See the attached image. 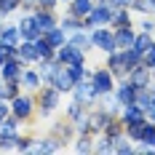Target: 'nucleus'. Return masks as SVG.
I'll use <instances>...</instances> for the list:
<instances>
[{
  "instance_id": "obj_30",
  "label": "nucleus",
  "mask_w": 155,
  "mask_h": 155,
  "mask_svg": "<svg viewBox=\"0 0 155 155\" xmlns=\"http://www.w3.org/2000/svg\"><path fill=\"white\" fill-rule=\"evenodd\" d=\"M21 5V0H0V16H11Z\"/></svg>"
},
{
  "instance_id": "obj_14",
  "label": "nucleus",
  "mask_w": 155,
  "mask_h": 155,
  "mask_svg": "<svg viewBox=\"0 0 155 155\" xmlns=\"http://www.w3.org/2000/svg\"><path fill=\"white\" fill-rule=\"evenodd\" d=\"M21 70H24V62H21L19 56H11V59H5L3 67H0V78H3V80H19Z\"/></svg>"
},
{
  "instance_id": "obj_1",
  "label": "nucleus",
  "mask_w": 155,
  "mask_h": 155,
  "mask_svg": "<svg viewBox=\"0 0 155 155\" xmlns=\"http://www.w3.org/2000/svg\"><path fill=\"white\" fill-rule=\"evenodd\" d=\"M32 112H35V99L27 94H16L14 99H11V118H16L19 123H24V120H30Z\"/></svg>"
},
{
  "instance_id": "obj_20",
  "label": "nucleus",
  "mask_w": 155,
  "mask_h": 155,
  "mask_svg": "<svg viewBox=\"0 0 155 155\" xmlns=\"http://www.w3.org/2000/svg\"><path fill=\"white\" fill-rule=\"evenodd\" d=\"M67 43H72L75 48H80V51H86V54H88V48H94V46H91V35H88L86 30L70 32V35H67Z\"/></svg>"
},
{
  "instance_id": "obj_11",
  "label": "nucleus",
  "mask_w": 155,
  "mask_h": 155,
  "mask_svg": "<svg viewBox=\"0 0 155 155\" xmlns=\"http://www.w3.org/2000/svg\"><path fill=\"white\" fill-rule=\"evenodd\" d=\"M118 118H120V123L131 126V123H142V120H147V115H144V110L137 104V102H131V104H123L120 107V112H118Z\"/></svg>"
},
{
  "instance_id": "obj_18",
  "label": "nucleus",
  "mask_w": 155,
  "mask_h": 155,
  "mask_svg": "<svg viewBox=\"0 0 155 155\" xmlns=\"http://www.w3.org/2000/svg\"><path fill=\"white\" fill-rule=\"evenodd\" d=\"M16 56H19L24 64L40 62V59H38V48H35V40H21V43L16 46Z\"/></svg>"
},
{
  "instance_id": "obj_39",
  "label": "nucleus",
  "mask_w": 155,
  "mask_h": 155,
  "mask_svg": "<svg viewBox=\"0 0 155 155\" xmlns=\"http://www.w3.org/2000/svg\"><path fill=\"white\" fill-rule=\"evenodd\" d=\"M0 99H3V78H0Z\"/></svg>"
},
{
  "instance_id": "obj_23",
  "label": "nucleus",
  "mask_w": 155,
  "mask_h": 155,
  "mask_svg": "<svg viewBox=\"0 0 155 155\" xmlns=\"http://www.w3.org/2000/svg\"><path fill=\"white\" fill-rule=\"evenodd\" d=\"M43 38H46V40H48L54 48H62L64 43H67V32H64L59 24H56V27H51L48 32H43Z\"/></svg>"
},
{
  "instance_id": "obj_34",
  "label": "nucleus",
  "mask_w": 155,
  "mask_h": 155,
  "mask_svg": "<svg viewBox=\"0 0 155 155\" xmlns=\"http://www.w3.org/2000/svg\"><path fill=\"white\" fill-rule=\"evenodd\" d=\"M11 118V104H5V99H0V120Z\"/></svg>"
},
{
  "instance_id": "obj_9",
  "label": "nucleus",
  "mask_w": 155,
  "mask_h": 155,
  "mask_svg": "<svg viewBox=\"0 0 155 155\" xmlns=\"http://www.w3.org/2000/svg\"><path fill=\"white\" fill-rule=\"evenodd\" d=\"M19 35H21V40H38L40 35H43V30H40V24H38V19H35V14H27L19 19Z\"/></svg>"
},
{
  "instance_id": "obj_27",
  "label": "nucleus",
  "mask_w": 155,
  "mask_h": 155,
  "mask_svg": "<svg viewBox=\"0 0 155 155\" xmlns=\"http://www.w3.org/2000/svg\"><path fill=\"white\" fill-rule=\"evenodd\" d=\"M120 56H123V62H126L128 70H131V67H137V64L142 62V54L137 51V48H123V51H120Z\"/></svg>"
},
{
  "instance_id": "obj_22",
  "label": "nucleus",
  "mask_w": 155,
  "mask_h": 155,
  "mask_svg": "<svg viewBox=\"0 0 155 155\" xmlns=\"http://www.w3.org/2000/svg\"><path fill=\"white\" fill-rule=\"evenodd\" d=\"M91 8H94V0H70L67 3V11L80 16V19H86V16L91 14Z\"/></svg>"
},
{
  "instance_id": "obj_5",
  "label": "nucleus",
  "mask_w": 155,
  "mask_h": 155,
  "mask_svg": "<svg viewBox=\"0 0 155 155\" xmlns=\"http://www.w3.org/2000/svg\"><path fill=\"white\" fill-rule=\"evenodd\" d=\"M91 46L96 48V51H104V54L118 51V48H115V35H112V30H107V27H94L91 30Z\"/></svg>"
},
{
  "instance_id": "obj_40",
  "label": "nucleus",
  "mask_w": 155,
  "mask_h": 155,
  "mask_svg": "<svg viewBox=\"0 0 155 155\" xmlns=\"http://www.w3.org/2000/svg\"><path fill=\"white\" fill-rule=\"evenodd\" d=\"M150 3H153V11H155V0H150Z\"/></svg>"
},
{
  "instance_id": "obj_26",
  "label": "nucleus",
  "mask_w": 155,
  "mask_h": 155,
  "mask_svg": "<svg viewBox=\"0 0 155 155\" xmlns=\"http://www.w3.org/2000/svg\"><path fill=\"white\" fill-rule=\"evenodd\" d=\"M153 43H155V40H153V35H150V32H139V35L134 38V46H131V48H137L139 54H144Z\"/></svg>"
},
{
  "instance_id": "obj_25",
  "label": "nucleus",
  "mask_w": 155,
  "mask_h": 155,
  "mask_svg": "<svg viewBox=\"0 0 155 155\" xmlns=\"http://www.w3.org/2000/svg\"><path fill=\"white\" fill-rule=\"evenodd\" d=\"M126 24H131L128 8H115V11H112V19H110V27L115 30V27H126Z\"/></svg>"
},
{
  "instance_id": "obj_6",
  "label": "nucleus",
  "mask_w": 155,
  "mask_h": 155,
  "mask_svg": "<svg viewBox=\"0 0 155 155\" xmlns=\"http://www.w3.org/2000/svg\"><path fill=\"white\" fill-rule=\"evenodd\" d=\"M48 86H54L59 94H67L72 91V86H75V80H72V75H70V70H67V64L56 62V67H54V75H51V83Z\"/></svg>"
},
{
  "instance_id": "obj_13",
  "label": "nucleus",
  "mask_w": 155,
  "mask_h": 155,
  "mask_svg": "<svg viewBox=\"0 0 155 155\" xmlns=\"http://www.w3.org/2000/svg\"><path fill=\"white\" fill-rule=\"evenodd\" d=\"M112 94H115V99H118L120 104H131V102L137 99V86H134L128 78H120V83L115 86Z\"/></svg>"
},
{
  "instance_id": "obj_3",
  "label": "nucleus",
  "mask_w": 155,
  "mask_h": 155,
  "mask_svg": "<svg viewBox=\"0 0 155 155\" xmlns=\"http://www.w3.org/2000/svg\"><path fill=\"white\" fill-rule=\"evenodd\" d=\"M16 139H19V120L16 118L0 120V150H16Z\"/></svg>"
},
{
  "instance_id": "obj_10",
  "label": "nucleus",
  "mask_w": 155,
  "mask_h": 155,
  "mask_svg": "<svg viewBox=\"0 0 155 155\" xmlns=\"http://www.w3.org/2000/svg\"><path fill=\"white\" fill-rule=\"evenodd\" d=\"M56 62H62V64H83L86 62V51L75 48L72 43H64L62 48H56Z\"/></svg>"
},
{
  "instance_id": "obj_37",
  "label": "nucleus",
  "mask_w": 155,
  "mask_h": 155,
  "mask_svg": "<svg viewBox=\"0 0 155 155\" xmlns=\"http://www.w3.org/2000/svg\"><path fill=\"white\" fill-rule=\"evenodd\" d=\"M56 5H59V0H38V8H51L54 11Z\"/></svg>"
},
{
  "instance_id": "obj_31",
  "label": "nucleus",
  "mask_w": 155,
  "mask_h": 155,
  "mask_svg": "<svg viewBox=\"0 0 155 155\" xmlns=\"http://www.w3.org/2000/svg\"><path fill=\"white\" fill-rule=\"evenodd\" d=\"M75 150H78V153H91V150H94V144H91V134H83V137L78 139Z\"/></svg>"
},
{
  "instance_id": "obj_16",
  "label": "nucleus",
  "mask_w": 155,
  "mask_h": 155,
  "mask_svg": "<svg viewBox=\"0 0 155 155\" xmlns=\"http://www.w3.org/2000/svg\"><path fill=\"white\" fill-rule=\"evenodd\" d=\"M112 35H115V48H118V51L131 48V46H134V38H137V32L131 30V24H126V27H115Z\"/></svg>"
},
{
  "instance_id": "obj_4",
  "label": "nucleus",
  "mask_w": 155,
  "mask_h": 155,
  "mask_svg": "<svg viewBox=\"0 0 155 155\" xmlns=\"http://www.w3.org/2000/svg\"><path fill=\"white\" fill-rule=\"evenodd\" d=\"M112 11L115 8H110V5H102V3H94L91 14L83 19V24L94 30V27H110V19H112Z\"/></svg>"
},
{
  "instance_id": "obj_8",
  "label": "nucleus",
  "mask_w": 155,
  "mask_h": 155,
  "mask_svg": "<svg viewBox=\"0 0 155 155\" xmlns=\"http://www.w3.org/2000/svg\"><path fill=\"white\" fill-rule=\"evenodd\" d=\"M38 104H40V115H43V118H48L54 110L59 107V91H56L54 86H46V88H40Z\"/></svg>"
},
{
  "instance_id": "obj_15",
  "label": "nucleus",
  "mask_w": 155,
  "mask_h": 155,
  "mask_svg": "<svg viewBox=\"0 0 155 155\" xmlns=\"http://www.w3.org/2000/svg\"><path fill=\"white\" fill-rule=\"evenodd\" d=\"M126 78H128L137 88H147V86H150V67L139 62L137 67H131V70H128V75H126Z\"/></svg>"
},
{
  "instance_id": "obj_36",
  "label": "nucleus",
  "mask_w": 155,
  "mask_h": 155,
  "mask_svg": "<svg viewBox=\"0 0 155 155\" xmlns=\"http://www.w3.org/2000/svg\"><path fill=\"white\" fill-rule=\"evenodd\" d=\"M142 32H150V35L155 32V21L153 19H142Z\"/></svg>"
},
{
  "instance_id": "obj_41",
  "label": "nucleus",
  "mask_w": 155,
  "mask_h": 155,
  "mask_svg": "<svg viewBox=\"0 0 155 155\" xmlns=\"http://www.w3.org/2000/svg\"><path fill=\"white\" fill-rule=\"evenodd\" d=\"M59 3H70V0H59Z\"/></svg>"
},
{
  "instance_id": "obj_21",
  "label": "nucleus",
  "mask_w": 155,
  "mask_h": 155,
  "mask_svg": "<svg viewBox=\"0 0 155 155\" xmlns=\"http://www.w3.org/2000/svg\"><path fill=\"white\" fill-rule=\"evenodd\" d=\"M59 27H62L67 35H70V32H78V30H86L83 19H80V16H75V14H70V11H67L62 19H59Z\"/></svg>"
},
{
  "instance_id": "obj_19",
  "label": "nucleus",
  "mask_w": 155,
  "mask_h": 155,
  "mask_svg": "<svg viewBox=\"0 0 155 155\" xmlns=\"http://www.w3.org/2000/svg\"><path fill=\"white\" fill-rule=\"evenodd\" d=\"M0 43L3 46H19L21 43V35H19V27L16 24H3L0 27Z\"/></svg>"
},
{
  "instance_id": "obj_2",
  "label": "nucleus",
  "mask_w": 155,
  "mask_h": 155,
  "mask_svg": "<svg viewBox=\"0 0 155 155\" xmlns=\"http://www.w3.org/2000/svg\"><path fill=\"white\" fill-rule=\"evenodd\" d=\"M91 83H94V88H96V94H99V99L115 91V75L110 72L107 67L91 70Z\"/></svg>"
},
{
  "instance_id": "obj_33",
  "label": "nucleus",
  "mask_w": 155,
  "mask_h": 155,
  "mask_svg": "<svg viewBox=\"0 0 155 155\" xmlns=\"http://www.w3.org/2000/svg\"><path fill=\"white\" fill-rule=\"evenodd\" d=\"M131 8H137V11H142V14H147V11H153V3H150V0H134Z\"/></svg>"
},
{
  "instance_id": "obj_17",
  "label": "nucleus",
  "mask_w": 155,
  "mask_h": 155,
  "mask_svg": "<svg viewBox=\"0 0 155 155\" xmlns=\"http://www.w3.org/2000/svg\"><path fill=\"white\" fill-rule=\"evenodd\" d=\"M107 70L115 78H126V75H128V67H126L120 51H110V54H107Z\"/></svg>"
},
{
  "instance_id": "obj_29",
  "label": "nucleus",
  "mask_w": 155,
  "mask_h": 155,
  "mask_svg": "<svg viewBox=\"0 0 155 155\" xmlns=\"http://www.w3.org/2000/svg\"><path fill=\"white\" fill-rule=\"evenodd\" d=\"M94 150H96V153H110V150H115V142L107 139V137L102 134V137H96V144H94Z\"/></svg>"
},
{
  "instance_id": "obj_35",
  "label": "nucleus",
  "mask_w": 155,
  "mask_h": 155,
  "mask_svg": "<svg viewBox=\"0 0 155 155\" xmlns=\"http://www.w3.org/2000/svg\"><path fill=\"white\" fill-rule=\"evenodd\" d=\"M144 115H147V118L155 123V94H153V99H150V104L144 107Z\"/></svg>"
},
{
  "instance_id": "obj_32",
  "label": "nucleus",
  "mask_w": 155,
  "mask_h": 155,
  "mask_svg": "<svg viewBox=\"0 0 155 155\" xmlns=\"http://www.w3.org/2000/svg\"><path fill=\"white\" fill-rule=\"evenodd\" d=\"M142 64H147L150 70H153V67H155V43H153V46H150V48H147L144 54H142Z\"/></svg>"
},
{
  "instance_id": "obj_7",
  "label": "nucleus",
  "mask_w": 155,
  "mask_h": 155,
  "mask_svg": "<svg viewBox=\"0 0 155 155\" xmlns=\"http://www.w3.org/2000/svg\"><path fill=\"white\" fill-rule=\"evenodd\" d=\"M72 94H75L78 102H83L86 107H91L94 102L99 99V94H96V88H94L91 78H83V80H78L75 86H72Z\"/></svg>"
},
{
  "instance_id": "obj_12",
  "label": "nucleus",
  "mask_w": 155,
  "mask_h": 155,
  "mask_svg": "<svg viewBox=\"0 0 155 155\" xmlns=\"http://www.w3.org/2000/svg\"><path fill=\"white\" fill-rule=\"evenodd\" d=\"M19 86H21V91H40V86H43V80H40V72L38 70H30V67H24L21 70V75H19Z\"/></svg>"
},
{
  "instance_id": "obj_28",
  "label": "nucleus",
  "mask_w": 155,
  "mask_h": 155,
  "mask_svg": "<svg viewBox=\"0 0 155 155\" xmlns=\"http://www.w3.org/2000/svg\"><path fill=\"white\" fill-rule=\"evenodd\" d=\"M139 142H144L147 147H153V144H155V123H153V120H150V123L144 120V128H142V139Z\"/></svg>"
},
{
  "instance_id": "obj_24",
  "label": "nucleus",
  "mask_w": 155,
  "mask_h": 155,
  "mask_svg": "<svg viewBox=\"0 0 155 155\" xmlns=\"http://www.w3.org/2000/svg\"><path fill=\"white\" fill-rule=\"evenodd\" d=\"M35 48H38V59H40V62H43V59H56V48L51 46L43 35L35 40Z\"/></svg>"
},
{
  "instance_id": "obj_42",
  "label": "nucleus",
  "mask_w": 155,
  "mask_h": 155,
  "mask_svg": "<svg viewBox=\"0 0 155 155\" xmlns=\"http://www.w3.org/2000/svg\"><path fill=\"white\" fill-rule=\"evenodd\" d=\"M153 70H155V67H153Z\"/></svg>"
},
{
  "instance_id": "obj_38",
  "label": "nucleus",
  "mask_w": 155,
  "mask_h": 155,
  "mask_svg": "<svg viewBox=\"0 0 155 155\" xmlns=\"http://www.w3.org/2000/svg\"><path fill=\"white\" fill-rule=\"evenodd\" d=\"M115 3H118L120 8H131V3H134V0H115Z\"/></svg>"
}]
</instances>
